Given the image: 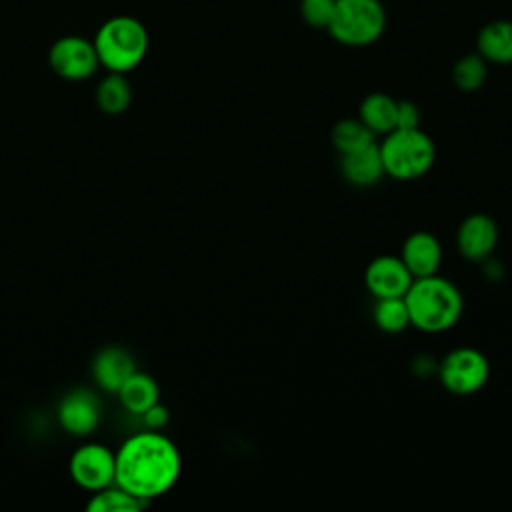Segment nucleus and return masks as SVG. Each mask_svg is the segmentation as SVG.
Wrapping results in <instances>:
<instances>
[{"label":"nucleus","mask_w":512,"mask_h":512,"mask_svg":"<svg viewBox=\"0 0 512 512\" xmlns=\"http://www.w3.org/2000/svg\"><path fill=\"white\" fill-rule=\"evenodd\" d=\"M114 454V484L146 502L166 494L182 472L180 450L170 438L156 430L126 438Z\"/></svg>","instance_id":"1"},{"label":"nucleus","mask_w":512,"mask_h":512,"mask_svg":"<svg viewBox=\"0 0 512 512\" xmlns=\"http://www.w3.org/2000/svg\"><path fill=\"white\" fill-rule=\"evenodd\" d=\"M404 302L410 324L428 334L450 330L464 310L460 288L438 274L414 278L404 294Z\"/></svg>","instance_id":"2"},{"label":"nucleus","mask_w":512,"mask_h":512,"mask_svg":"<svg viewBox=\"0 0 512 512\" xmlns=\"http://www.w3.org/2000/svg\"><path fill=\"white\" fill-rule=\"evenodd\" d=\"M386 176L412 182L430 172L436 160L434 140L422 128H394L378 144Z\"/></svg>","instance_id":"3"},{"label":"nucleus","mask_w":512,"mask_h":512,"mask_svg":"<svg viewBox=\"0 0 512 512\" xmlns=\"http://www.w3.org/2000/svg\"><path fill=\"white\" fill-rule=\"evenodd\" d=\"M94 48L98 62L110 72H128L144 60L148 52V32L136 18L116 16L102 24Z\"/></svg>","instance_id":"4"},{"label":"nucleus","mask_w":512,"mask_h":512,"mask_svg":"<svg viewBox=\"0 0 512 512\" xmlns=\"http://www.w3.org/2000/svg\"><path fill=\"white\" fill-rule=\"evenodd\" d=\"M384 28L386 12L380 0H336L326 30L338 44L362 48L374 44Z\"/></svg>","instance_id":"5"},{"label":"nucleus","mask_w":512,"mask_h":512,"mask_svg":"<svg viewBox=\"0 0 512 512\" xmlns=\"http://www.w3.org/2000/svg\"><path fill=\"white\" fill-rule=\"evenodd\" d=\"M436 374L448 392L456 396H470L486 386L490 378V362L484 352L472 346H460L440 360Z\"/></svg>","instance_id":"6"},{"label":"nucleus","mask_w":512,"mask_h":512,"mask_svg":"<svg viewBox=\"0 0 512 512\" xmlns=\"http://www.w3.org/2000/svg\"><path fill=\"white\" fill-rule=\"evenodd\" d=\"M70 476L84 490H102L114 484L116 454L104 444H82L70 458Z\"/></svg>","instance_id":"7"},{"label":"nucleus","mask_w":512,"mask_h":512,"mask_svg":"<svg viewBox=\"0 0 512 512\" xmlns=\"http://www.w3.org/2000/svg\"><path fill=\"white\" fill-rule=\"evenodd\" d=\"M48 60L52 70L66 80H84L92 76L100 64L94 44L80 36H64L56 40Z\"/></svg>","instance_id":"8"},{"label":"nucleus","mask_w":512,"mask_h":512,"mask_svg":"<svg viewBox=\"0 0 512 512\" xmlns=\"http://www.w3.org/2000/svg\"><path fill=\"white\" fill-rule=\"evenodd\" d=\"M56 416L60 426L72 436H88L100 424L102 406L92 390L76 388L64 394V398L58 402Z\"/></svg>","instance_id":"9"},{"label":"nucleus","mask_w":512,"mask_h":512,"mask_svg":"<svg viewBox=\"0 0 512 512\" xmlns=\"http://www.w3.org/2000/svg\"><path fill=\"white\" fill-rule=\"evenodd\" d=\"M412 274L400 256L382 254L368 262L364 270V284L374 298L404 296L412 284Z\"/></svg>","instance_id":"10"},{"label":"nucleus","mask_w":512,"mask_h":512,"mask_svg":"<svg viewBox=\"0 0 512 512\" xmlns=\"http://www.w3.org/2000/svg\"><path fill=\"white\" fill-rule=\"evenodd\" d=\"M498 244V226L492 216L476 212L466 216L456 230L458 252L470 262H486Z\"/></svg>","instance_id":"11"},{"label":"nucleus","mask_w":512,"mask_h":512,"mask_svg":"<svg viewBox=\"0 0 512 512\" xmlns=\"http://www.w3.org/2000/svg\"><path fill=\"white\" fill-rule=\"evenodd\" d=\"M400 258L410 270L412 278L432 276L438 274L442 264V244L432 232L418 230L406 236L402 242Z\"/></svg>","instance_id":"12"},{"label":"nucleus","mask_w":512,"mask_h":512,"mask_svg":"<svg viewBox=\"0 0 512 512\" xmlns=\"http://www.w3.org/2000/svg\"><path fill=\"white\" fill-rule=\"evenodd\" d=\"M136 372L134 356L122 346H106L96 352L92 362V376L106 392H118L120 386Z\"/></svg>","instance_id":"13"},{"label":"nucleus","mask_w":512,"mask_h":512,"mask_svg":"<svg viewBox=\"0 0 512 512\" xmlns=\"http://www.w3.org/2000/svg\"><path fill=\"white\" fill-rule=\"evenodd\" d=\"M340 172L348 184L358 186V188H368V186H374L376 182H380L382 176H386V172H384L378 144L374 142L356 152L342 154L340 156Z\"/></svg>","instance_id":"14"},{"label":"nucleus","mask_w":512,"mask_h":512,"mask_svg":"<svg viewBox=\"0 0 512 512\" xmlns=\"http://www.w3.org/2000/svg\"><path fill=\"white\" fill-rule=\"evenodd\" d=\"M476 52L490 64H512V20L484 24L476 38Z\"/></svg>","instance_id":"15"},{"label":"nucleus","mask_w":512,"mask_h":512,"mask_svg":"<svg viewBox=\"0 0 512 512\" xmlns=\"http://www.w3.org/2000/svg\"><path fill=\"white\" fill-rule=\"evenodd\" d=\"M396 106L398 100L384 92H372L364 96L358 108V118L374 134H388L396 128Z\"/></svg>","instance_id":"16"},{"label":"nucleus","mask_w":512,"mask_h":512,"mask_svg":"<svg viewBox=\"0 0 512 512\" xmlns=\"http://www.w3.org/2000/svg\"><path fill=\"white\" fill-rule=\"evenodd\" d=\"M122 406L132 414H142L160 398V388L150 374L134 372L116 392Z\"/></svg>","instance_id":"17"},{"label":"nucleus","mask_w":512,"mask_h":512,"mask_svg":"<svg viewBox=\"0 0 512 512\" xmlns=\"http://www.w3.org/2000/svg\"><path fill=\"white\" fill-rule=\"evenodd\" d=\"M374 138L376 136L364 126L360 118L338 120L330 130V142L340 156L374 144Z\"/></svg>","instance_id":"18"},{"label":"nucleus","mask_w":512,"mask_h":512,"mask_svg":"<svg viewBox=\"0 0 512 512\" xmlns=\"http://www.w3.org/2000/svg\"><path fill=\"white\" fill-rule=\"evenodd\" d=\"M132 100L130 82L122 76V72L108 74L96 88V102L106 114H122Z\"/></svg>","instance_id":"19"},{"label":"nucleus","mask_w":512,"mask_h":512,"mask_svg":"<svg viewBox=\"0 0 512 512\" xmlns=\"http://www.w3.org/2000/svg\"><path fill=\"white\" fill-rule=\"evenodd\" d=\"M146 506V500L130 494L118 484H110L102 490H96L86 508L88 512H136Z\"/></svg>","instance_id":"20"},{"label":"nucleus","mask_w":512,"mask_h":512,"mask_svg":"<svg viewBox=\"0 0 512 512\" xmlns=\"http://www.w3.org/2000/svg\"><path fill=\"white\" fill-rule=\"evenodd\" d=\"M372 320L386 334H398L406 330L410 326V316H408V306L404 302V296L376 298Z\"/></svg>","instance_id":"21"},{"label":"nucleus","mask_w":512,"mask_h":512,"mask_svg":"<svg viewBox=\"0 0 512 512\" xmlns=\"http://www.w3.org/2000/svg\"><path fill=\"white\" fill-rule=\"evenodd\" d=\"M486 64L488 62L478 52L464 54L460 60H456L452 68V82L462 92H476L486 82V76H488Z\"/></svg>","instance_id":"22"},{"label":"nucleus","mask_w":512,"mask_h":512,"mask_svg":"<svg viewBox=\"0 0 512 512\" xmlns=\"http://www.w3.org/2000/svg\"><path fill=\"white\" fill-rule=\"evenodd\" d=\"M336 0H302V18L314 28H328Z\"/></svg>","instance_id":"23"},{"label":"nucleus","mask_w":512,"mask_h":512,"mask_svg":"<svg viewBox=\"0 0 512 512\" xmlns=\"http://www.w3.org/2000/svg\"><path fill=\"white\" fill-rule=\"evenodd\" d=\"M396 128H420V108L410 100H398Z\"/></svg>","instance_id":"24"},{"label":"nucleus","mask_w":512,"mask_h":512,"mask_svg":"<svg viewBox=\"0 0 512 512\" xmlns=\"http://www.w3.org/2000/svg\"><path fill=\"white\" fill-rule=\"evenodd\" d=\"M140 416H142L144 424L148 426V430H160V428H164V426L168 424V420H170L168 408L162 406L160 402L152 404V406H150L148 410H144Z\"/></svg>","instance_id":"25"}]
</instances>
